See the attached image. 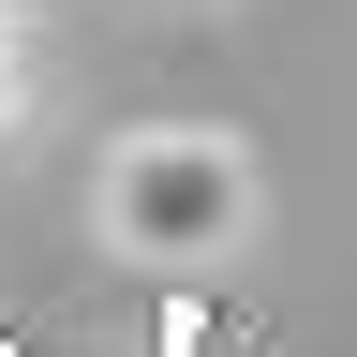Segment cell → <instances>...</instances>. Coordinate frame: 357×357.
I'll use <instances>...</instances> for the list:
<instances>
[{
  "mask_svg": "<svg viewBox=\"0 0 357 357\" xmlns=\"http://www.w3.org/2000/svg\"><path fill=\"white\" fill-rule=\"evenodd\" d=\"M253 149L223 119H149V134H119L105 178H89V208H105V253L134 268H223L253 238Z\"/></svg>",
  "mask_w": 357,
  "mask_h": 357,
  "instance_id": "obj_1",
  "label": "cell"
},
{
  "mask_svg": "<svg viewBox=\"0 0 357 357\" xmlns=\"http://www.w3.org/2000/svg\"><path fill=\"white\" fill-rule=\"evenodd\" d=\"M30 105H45V45H30V0H0V149L30 134Z\"/></svg>",
  "mask_w": 357,
  "mask_h": 357,
  "instance_id": "obj_2",
  "label": "cell"
}]
</instances>
